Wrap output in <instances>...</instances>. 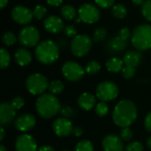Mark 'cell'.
<instances>
[{
  "mask_svg": "<svg viewBox=\"0 0 151 151\" xmlns=\"http://www.w3.org/2000/svg\"><path fill=\"white\" fill-rule=\"evenodd\" d=\"M138 116V111L136 105L127 99L119 102L112 113L113 122L119 127H128L136 120Z\"/></svg>",
  "mask_w": 151,
  "mask_h": 151,
  "instance_id": "6da1fadb",
  "label": "cell"
},
{
  "mask_svg": "<svg viewBox=\"0 0 151 151\" xmlns=\"http://www.w3.org/2000/svg\"><path fill=\"white\" fill-rule=\"evenodd\" d=\"M36 111L42 119H49L56 116L61 110V104L58 98L51 93H44L36 100Z\"/></svg>",
  "mask_w": 151,
  "mask_h": 151,
  "instance_id": "7a4b0ae2",
  "label": "cell"
},
{
  "mask_svg": "<svg viewBox=\"0 0 151 151\" xmlns=\"http://www.w3.org/2000/svg\"><path fill=\"white\" fill-rule=\"evenodd\" d=\"M35 58L43 65L55 63L59 57V49L57 43L51 40H45L39 42L35 48Z\"/></svg>",
  "mask_w": 151,
  "mask_h": 151,
  "instance_id": "3957f363",
  "label": "cell"
},
{
  "mask_svg": "<svg viewBox=\"0 0 151 151\" xmlns=\"http://www.w3.org/2000/svg\"><path fill=\"white\" fill-rule=\"evenodd\" d=\"M133 46L138 50H148L151 49V25L142 24L137 26L131 36Z\"/></svg>",
  "mask_w": 151,
  "mask_h": 151,
  "instance_id": "277c9868",
  "label": "cell"
},
{
  "mask_svg": "<svg viewBox=\"0 0 151 151\" xmlns=\"http://www.w3.org/2000/svg\"><path fill=\"white\" fill-rule=\"evenodd\" d=\"M50 82L48 79L41 73H33L26 80L27 91L34 96H41L49 89Z\"/></svg>",
  "mask_w": 151,
  "mask_h": 151,
  "instance_id": "5b68a950",
  "label": "cell"
},
{
  "mask_svg": "<svg viewBox=\"0 0 151 151\" xmlns=\"http://www.w3.org/2000/svg\"><path fill=\"white\" fill-rule=\"evenodd\" d=\"M92 47V39L88 35H77L71 42L72 53L78 58L87 55Z\"/></svg>",
  "mask_w": 151,
  "mask_h": 151,
  "instance_id": "8992f818",
  "label": "cell"
},
{
  "mask_svg": "<svg viewBox=\"0 0 151 151\" xmlns=\"http://www.w3.org/2000/svg\"><path fill=\"white\" fill-rule=\"evenodd\" d=\"M96 95L101 102L106 103L117 98L119 95V88L114 82L105 81L97 86Z\"/></svg>",
  "mask_w": 151,
  "mask_h": 151,
  "instance_id": "52a82bcc",
  "label": "cell"
},
{
  "mask_svg": "<svg viewBox=\"0 0 151 151\" xmlns=\"http://www.w3.org/2000/svg\"><path fill=\"white\" fill-rule=\"evenodd\" d=\"M19 42L25 47L30 48L38 44L40 40V33L38 29L33 26H26L19 34Z\"/></svg>",
  "mask_w": 151,
  "mask_h": 151,
  "instance_id": "ba28073f",
  "label": "cell"
},
{
  "mask_svg": "<svg viewBox=\"0 0 151 151\" xmlns=\"http://www.w3.org/2000/svg\"><path fill=\"white\" fill-rule=\"evenodd\" d=\"M79 19L87 24L96 23L100 19L99 9L92 4H83L78 10Z\"/></svg>",
  "mask_w": 151,
  "mask_h": 151,
  "instance_id": "9c48e42d",
  "label": "cell"
},
{
  "mask_svg": "<svg viewBox=\"0 0 151 151\" xmlns=\"http://www.w3.org/2000/svg\"><path fill=\"white\" fill-rule=\"evenodd\" d=\"M62 73L67 81H78L84 76L85 70L77 62L67 61L62 66Z\"/></svg>",
  "mask_w": 151,
  "mask_h": 151,
  "instance_id": "30bf717a",
  "label": "cell"
},
{
  "mask_svg": "<svg viewBox=\"0 0 151 151\" xmlns=\"http://www.w3.org/2000/svg\"><path fill=\"white\" fill-rule=\"evenodd\" d=\"M12 17L13 20L18 24L27 25L33 20L34 14L33 11L29 10L26 6L17 5L12 10Z\"/></svg>",
  "mask_w": 151,
  "mask_h": 151,
  "instance_id": "8fae6325",
  "label": "cell"
},
{
  "mask_svg": "<svg viewBox=\"0 0 151 151\" xmlns=\"http://www.w3.org/2000/svg\"><path fill=\"white\" fill-rule=\"evenodd\" d=\"M52 129L58 137H66L73 133V127L70 119L65 118H58L52 124Z\"/></svg>",
  "mask_w": 151,
  "mask_h": 151,
  "instance_id": "7c38bea8",
  "label": "cell"
},
{
  "mask_svg": "<svg viewBox=\"0 0 151 151\" xmlns=\"http://www.w3.org/2000/svg\"><path fill=\"white\" fill-rule=\"evenodd\" d=\"M36 124L35 117L30 113H24L19 115L14 120V126L19 132H27L32 130Z\"/></svg>",
  "mask_w": 151,
  "mask_h": 151,
  "instance_id": "4fadbf2b",
  "label": "cell"
},
{
  "mask_svg": "<svg viewBox=\"0 0 151 151\" xmlns=\"http://www.w3.org/2000/svg\"><path fill=\"white\" fill-rule=\"evenodd\" d=\"M16 117V110L9 103H2L0 105V124L4 127L10 126Z\"/></svg>",
  "mask_w": 151,
  "mask_h": 151,
  "instance_id": "5bb4252c",
  "label": "cell"
},
{
  "mask_svg": "<svg viewBox=\"0 0 151 151\" xmlns=\"http://www.w3.org/2000/svg\"><path fill=\"white\" fill-rule=\"evenodd\" d=\"M15 150L16 151H37V144L31 135L24 134L17 138Z\"/></svg>",
  "mask_w": 151,
  "mask_h": 151,
  "instance_id": "9a60e30c",
  "label": "cell"
},
{
  "mask_svg": "<svg viewBox=\"0 0 151 151\" xmlns=\"http://www.w3.org/2000/svg\"><path fill=\"white\" fill-rule=\"evenodd\" d=\"M102 146L104 151H124L123 140L116 134L105 136L102 142Z\"/></svg>",
  "mask_w": 151,
  "mask_h": 151,
  "instance_id": "2e32d148",
  "label": "cell"
},
{
  "mask_svg": "<svg viewBox=\"0 0 151 151\" xmlns=\"http://www.w3.org/2000/svg\"><path fill=\"white\" fill-rule=\"evenodd\" d=\"M43 26L48 32L52 34L59 33L65 28L62 19L56 15H51L46 18L43 22Z\"/></svg>",
  "mask_w": 151,
  "mask_h": 151,
  "instance_id": "e0dca14e",
  "label": "cell"
},
{
  "mask_svg": "<svg viewBox=\"0 0 151 151\" xmlns=\"http://www.w3.org/2000/svg\"><path fill=\"white\" fill-rule=\"evenodd\" d=\"M78 105L83 111H90L96 105V98L90 93H82L78 98Z\"/></svg>",
  "mask_w": 151,
  "mask_h": 151,
  "instance_id": "ac0fdd59",
  "label": "cell"
},
{
  "mask_svg": "<svg viewBox=\"0 0 151 151\" xmlns=\"http://www.w3.org/2000/svg\"><path fill=\"white\" fill-rule=\"evenodd\" d=\"M127 41L123 40L119 36H115L108 42L106 48L110 53L118 54V53L123 51L127 48Z\"/></svg>",
  "mask_w": 151,
  "mask_h": 151,
  "instance_id": "d6986e66",
  "label": "cell"
},
{
  "mask_svg": "<svg viewBox=\"0 0 151 151\" xmlns=\"http://www.w3.org/2000/svg\"><path fill=\"white\" fill-rule=\"evenodd\" d=\"M14 58L17 64L20 66H26L32 61L31 52L26 48H19L15 51Z\"/></svg>",
  "mask_w": 151,
  "mask_h": 151,
  "instance_id": "ffe728a7",
  "label": "cell"
},
{
  "mask_svg": "<svg viewBox=\"0 0 151 151\" xmlns=\"http://www.w3.org/2000/svg\"><path fill=\"white\" fill-rule=\"evenodd\" d=\"M142 59V54L139 51L130 50V51H127L125 54L123 61H124L125 65L136 68L141 64Z\"/></svg>",
  "mask_w": 151,
  "mask_h": 151,
  "instance_id": "44dd1931",
  "label": "cell"
},
{
  "mask_svg": "<svg viewBox=\"0 0 151 151\" xmlns=\"http://www.w3.org/2000/svg\"><path fill=\"white\" fill-rule=\"evenodd\" d=\"M124 65L125 64L122 59L117 57H112L106 62V68L109 72L116 73L122 71L123 67L125 66Z\"/></svg>",
  "mask_w": 151,
  "mask_h": 151,
  "instance_id": "7402d4cb",
  "label": "cell"
},
{
  "mask_svg": "<svg viewBox=\"0 0 151 151\" xmlns=\"http://www.w3.org/2000/svg\"><path fill=\"white\" fill-rule=\"evenodd\" d=\"M60 12H61L62 17H63L65 19H67V20H72V19H73L75 18L76 14H77L76 9H75L73 5H70V4L63 5V6L61 7Z\"/></svg>",
  "mask_w": 151,
  "mask_h": 151,
  "instance_id": "603a6c76",
  "label": "cell"
},
{
  "mask_svg": "<svg viewBox=\"0 0 151 151\" xmlns=\"http://www.w3.org/2000/svg\"><path fill=\"white\" fill-rule=\"evenodd\" d=\"M65 89V85L64 83L59 81V80H54L50 82L49 85V90L51 94L53 95H60Z\"/></svg>",
  "mask_w": 151,
  "mask_h": 151,
  "instance_id": "cb8c5ba5",
  "label": "cell"
},
{
  "mask_svg": "<svg viewBox=\"0 0 151 151\" xmlns=\"http://www.w3.org/2000/svg\"><path fill=\"white\" fill-rule=\"evenodd\" d=\"M10 63H11L10 53L4 48H1V50H0V67L2 69H5L10 65Z\"/></svg>",
  "mask_w": 151,
  "mask_h": 151,
  "instance_id": "d4e9b609",
  "label": "cell"
},
{
  "mask_svg": "<svg viewBox=\"0 0 151 151\" xmlns=\"http://www.w3.org/2000/svg\"><path fill=\"white\" fill-rule=\"evenodd\" d=\"M112 14L117 19H124L127 14V9L123 4H115L112 6Z\"/></svg>",
  "mask_w": 151,
  "mask_h": 151,
  "instance_id": "484cf974",
  "label": "cell"
},
{
  "mask_svg": "<svg viewBox=\"0 0 151 151\" xmlns=\"http://www.w3.org/2000/svg\"><path fill=\"white\" fill-rule=\"evenodd\" d=\"M101 69V65L100 64L96 61V60H92V61H89L86 67H85V71L89 75H94V74H96Z\"/></svg>",
  "mask_w": 151,
  "mask_h": 151,
  "instance_id": "4316f807",
  "label": "cell"
},
{
  "mask_svg": "<svg viewBox=\"0 0 151 151\" xmlns=\"http://www.w3.org/2000/svg\"><path fill=\"white\" fill-rule=\"evenodd\" d=\"M75 151H94V146L91 142L88 140H82L76 144Z\"/></svg>",
  "mask_w": 151,
  "mask_h": 151,
  "instance_id": "83f0119b",
  "label": "cell"
},
{
  "mask_svg": "<svg viewBox=\"0 0 151 151\" xmlns=\"http://www.w3.org/2000/svg\"><path fill=\"white\" fill-rule=\"evenodd\" d=\"M107 36V30L104 27H98L95 30L93 35V40L96 42H103Z\"/></svg>",
  "mask_w": 151,
  "mask_h": 151,
  "instance_id": "f1b7e54d",
  "label": "cell"
},
{
  "mask_svg": "<svg viewBox=\"0 0 151 151\" xmlns=\"http://www.w3.org/2000/svg\"><path fill=\"white\" fill-rule=\"evenodd\" d=\"M96 113L99 117H104L109 112V106L105 102H99L96 105Z\"/></svg>",
  "mask_w": 151,
  "mask_h": 151,
  "instance_id": "f546056e",
  "label": "cell"
},
{
  "mask_svg": "<svg viewBox=\"0 0 151 151\" xmlns=\"http://www.w3.org/2000/svg\"><path fill=\"white\" fill-rule=\"evenodd\" d=\"M16 41H17V38L12 32H5L2 36V42L6 46L13 45L16 42Z\"/></svg>",
  "mask_w": 151,
  "mask_h": 151,
  "instance_id": "4dcf8cb0",
  "label": "cell"
},
{
  "mask_svg": "<svg viewBox=\"0 0 151 151\" xmlns=\"http://www.w3.org/2000/svg\"><path fill=\"white\" fill-rule=\"evenodd\" d=\"M75 113H76L75 109L70 105H65L60 110V115L62 116V118H65L68 119L74 117Z\"/></svg>",
  "mask_w": 151,
  "mask_h": 151,
  "instance_id": "1f68e13d",
  "label": "cell"
},
{
  "mask_svg": "<svg viewBox=\"0 0 151 151\" xmlns=\"http://www.w3.org/2000/svg\"><path fill=\"white\" fill-rule=\"evenodd\" d=\"M142 13L145 19L151 22V0H147L142 6Z\"/></svg>",
  "mask_w": 151,
  "mask_h": 151,
  "instance_id": "d6a6232c",
  "label": "cell"
},
{
  "mask_svg": "<svg viewBox=\"0 0 151 151\" xmlns=\"http://www.w3.org/2000/svg\"><path fill=\"white\" fill-rule=\"evenodd\" d=\"M47 13V9L41 5V4H38L36 5L34 9H33V14H34V17L37 19H42L45 17Z\"/></svg>",
  "mask_w": 151,
  "mask_h": 151,
  "instance_id": "836d02e7",
  "label": "cell"
},
{
  "mask_svg": "<svg viewBox=\"0 0 151 151\" xmlns=\"http://www.w3.org/2000/svg\"><path fill=\"white\" fill-rule=\"evenodd\" d=\"M133 131L131 130V128L128 127H123L120 131V137L123 141L125 142H129L132 140L133 138Z\"/></svg>",
  "mask_w": 151,
  "mask_h": 151,
  "instance_id": "e575fe53",
  "label": "cell"
},
{
  "mask_svg": "<svg viewBox=\"0 0 151 151\" xmlns=\"http://www.w3.org/2000/svg\"><path fill=\"white\" fill-rule=\"evenodd\" d=\"M10 104H12V106L16 111H19V110H20V109L24 106L25 101H24V99H23L21 96H16V97H14V98L11 101Z\"/></svg>",
  "mask_w": 151,
  "mask_h": 151,
  "instance_id": "d590c367",
  "label": "cell"
},
{
  "mask_svg": "<svg viewBox=\"0 0 151 151\" xmlns=\"http://www.w3.org/2000/svg\"><path fill=\"white\" fill-rule=\"evenodd\" d=\"M144 148L142 142H133L126 147V151H143Z\"/></svg>",
  "mask_w": 151,
  "mask_h": 151,
  "instance_id": "8d00e7d4",
  "label": "cell"
},
{
  "mask_svg": "<svg viewBox=\"0 0 151 151\" xmlns=\"http://www.w3.org/2000/svg\"><path fill=\"white\" fill-rule=\"evenodd\" d=\"M121 72H122V75L126 79H132L134 76V74H135V68L125 65Z\"/></svg>",
  "mask_w": 151,
  "mask_h": 151,
  "instance_id": "74e56055",
  "label": "cell"
},
{
  "mask_svg": "<svg viewBox=\"0 0 151 151\" xmlns=\"http://www.w3.org/2000/svg\"><path fill=\"white\" fill-rule=\"evenodd\" d=\"M64 34L68 37H75L77 35V29L73 25H67L64 28Z\"/></svg>",
  "mask_w": 151,
  "mask_h": 151,
  "instance_id": "f35d334b",
  "label": "cell"
},
{
  "mask_svg": "<svg viewBox=\"0 0 151 151\" xmlns=\"http://www.w3.org/2000/svg\"><path fill=\"white\" fill-rule=\"evenodd\" d=\"M114 1L115 0H95L96 4L99 7L104 8V9H107V8H110V7L113 6Z\"/></svg>",
  "mask_w": 151,
  "mask_h": 151,
  "instance_id": "ab89813d",
  "label": "cell"
},
{
  "mask_svg": "<svg viewBox=\"0 0 151 151\" xmlns=\"http://www.w3.org/2000/svg\"><path fill=\"white\" fill-rule=\"evenodd\" d=\"M119 36L120 38H122L123 40L125 41H127L128 38H130L132 36V34L130 32V30L127 28V27H123L119 30Z\"/></svg>",
  "mask_w": 151,
  "mask_h": 151,
  "instance_id": "60d3db41",
  "label": "cell"
},
{
  "mask_svg": "<svg viewBox=\"0 0 151 151\" xmlns=\"http://www.w3.org/2000/svg\"><path fill=\"white\" fill-rule=\"evenodd\" d=\"M144 127L148 132L151 133V111L147 114L144 119Z\"/></svg>",
  "mask_w": 151,
  "mask_h": 151,
  "instance_id": "b9f144b4",
  "label": "cell"
},
{
  "mask_svg": "<svg viewBox=\"0 0 151 151\" xmlns=\"http://www.w3.org/2000/svg\"><path fill=\"white\" fill-rule=\"evenodd\" d=\"M73 134L76 137H81L83 134V129L80 127H73Z\"/></svg>",
  "mask_w": 151,
  "mask_h": 151,
  "instance_id": "7bdbcfd3",
  "label": "cell"
},
{
  "mask_svg": "<svg viewBox=\"0 0 151 151\" xmlns=\"http://www.w3.org/2000/svg\"><path fill=\"white\" fill-rule=\"evenodd\" d=\"M46 2L50 6H59L63 3V0H46Z\"/></svg>",
  "mask_w": 151,
  "mask_h": 151,
  "instance_id": "ee69618b",
  "label": "cell"
},
{
  "mask_svg": "<svg viewBox=\"0 0 151 151\" xmlns=\"http://www.w3.org/2000/svg\"><path fill=\"white\" fill-rule=\"evenodd\" d=\"M38 151H55V150L51 147V146H49V145H44L42 147H41L39 149Z\"/></svg>",
  "mask_w": 151,
  "mask_h": 151,
  "instance_id": "f6af8a7d",
  "label": "cell"
},
{
  "mask_svg": "<svg viewBox=\"0 0 151 151\" xmlns=\"http://www.w3.org/2000/svg\"><path fill=\"white\" fill-rule=\"evenodd\" d=\"M4 134H5V133H4V127H2L0 128V141H1V142L4 140Z\"/></svg>",
  "mask_w": 151,
  "mask_h": 151,
  "instance_id": "bcb514c9",
  "label": "cell"
},
{
  "mask_svg": "<svg viewBox=\"0 0 151 151\" xmlns=\"http://www.w3.org/2000/svg\"><path fill=\"white\" fill-rule=\"evenodd\" d=\"M133 4H134L135 5H142L144 4V0H133Z\"/></svg>",
  "mask_w": 151,
  "mask_h": 151,
  "instance_id": "7dc6e473",
  "label": "cell"
},
{
  "mask_svg": "<svg viewBox=\"0 0 151 151\" xmlns=\"http://www.w3.org/2000/svg\"><path fill=\"white\" fill-rule=\"evenodd\" d=\"M8 4V0H0V8L3 9Z\"/></svg>",
  "mask_w": 151,
  "mask_h": 151,
  "instance_id": "c3c4849f",
  "label": "cell"
},
{
  "mask_svg": "<svg viewBox=\"0 0 151 151\" xmlns=\"http://www.w3.org/2000/svg\"><path fill=\"white\" fill-rule=\"evenodd\" d=\"M147 146L150 150H151V136L147 140Z\"/></svg>",
  "mask_w": 151,
  "mask_h": 151,
  "instance_id": "681fc988",
  "label": "cell"
},
{
  "mask_svg": "<svg viewBox=\"0 0 151 151\" xmlns=\"http://www.w3.org/2000/svg\"><path fill=\"white\" fill-rule=\"evenodd\" d=\"M0 151H7V149L4 145H0Z\"/></svg>",
  "mask_w": 151,
  "mask_h": 151,
  "instance_id": "f907efd6",
  "label": "cell"
},
{
  "mask_svg": "<svg viewBox=\"0 0 151 151\" xmlns=\"http://www.w3.org/2000/svg\"><path fill=\"white\" fill-rule=\"evenodd\" d=\"M62 151H70V150H62Z\"/></svg>",
  "mask_w": 151,
  "mask_h": 151,
  "instance_id": "816d5d0a",
  "label": "cell"
}]
</instances>
